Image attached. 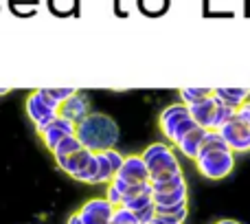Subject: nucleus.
I'll return each mask as SVG.
<instances>
[{"mask_svg": "<svg viewBox=\"0 0 250 224\" xmlns=\"http://www.w3.org/2000/svg\"><path fill=\"white\" fill-rule=\"evenodd\" d=\"M24 110H26V116H29V121L33 123L38 134H42L44 130L60 116V106L48 99L42 88L29 92V97H26V101H24Z\"/></svg>", "mask_w": 250, "mask_h": 224, "instance_id": "obj_5", "label": "nucleus"}, {"mask_svg": "<svg viewBox=\"0 0 250 224\" xmlns=\"http://www.w3.org/2000/svg\"><path fill=\"white\" fill-rule=\"evenodd\" d=\"M207 132H208V130H204V128H200V125H198V128H193L191 132H187L185 136H182L173 147H176V150L180 152L185 158L195 160V156L200 154V147H202Z\"/></svg>", "mask_w": 250, "mask_h": 224, "instance_id": "obj_11", "label": "nucleus"}, {"mask_svg": "<svg viewBox=\"0 0 250 224\" xmlns=\"http://www.w3.org/2000/svg\"><path fill=\"white\" fill-rule=\"evenodd\" d=\"M119 134L121 132H119L117 121H114L110 114H104V112H90L82 123H77V132H75V136L79 138V143H82L86 150L99 154V152L117 147Z\"/></svg>", "mask_w": 250, "mask_h": 224, "instance_id": "obj_2", "label": "nucleus"}, {"mask_svg": "<svg viewBox=\"0 0 250 224\" xmlns=\"http://www.w3.org/2000/svg\"><path fill=\"white\" fill-rule=\"evenodd\" d=\"M154 194V191H151ZM154 204L156 209H169V207H185L189 204V185H182L171 191H160L154 194Z\"/></svg>", "mask_w": 250, "mask_h": 224, "instance_id": "obj_12", "label": "nucleus"}, {"mask_svg": "<svg viewBox=\"0 0 250 224\" xmlns=\"http://www.w3.org/2000/svg\"><path fill=\"white\" fill-rule=\"evenodd\" d=\"M213 90H207V88H182L180 90V101L187 106L191 104H198V101L207 99V97H211Z\"/></svg>", "mask_w": 250, "mask_h": 224, "instance_id": "obj_16", "label": "nucleus"}, {"mask_svg": "<svg viewBox=\"0 0 250 224\" xmlns=\"http://www.w3.org/2000/svg\"><path fill=\"white\" fill-rule=\"evenodd\" d=\"M75 132H77V125L70 123V121L64 119V116H57V119L53 121V123L48 125V128L44 130L42 134H40V138H42L44 147L53 152L62 141H64V138L75 136Z\"/></svg>", "mask_w": 250, "mask_h": 224, "instance_id": "obj_9", "label": "nucleus"}, {"mask_svg": "<svg viewBox=\"0 0 250 224\" xmlns=\"http://www.w3.org/2000/svg\"><path fill=\"white\" fill-rule=\"evenodd\" d=\"M112 224H141V222H138L136 213L129 211L127 207H117L114 218H112Z\"/></svg>", "mask_w": 250, "mask_h": 224, "instance_id": "obj_19", "label": "nucleus"}, {"mask_svg": "<svg viewBox=\"0 0 250 224\" xmlns=\"http://www.w3.org/2000/svg\"><path fill=\"white\" fill-rule=\"evenodd\" d=\"M82 143H79V138L77 136H68V138H64V141L60 143V145L55 147V150L51 152L53 154V160L55 158H66V156H70V154H75V152H79L82 150Z\"/></svg>", "mask_w": 250, "mask_h": 224, "instance_id": "obj_15", "label": "nucleus"}, {"mask_svg": "<svg viewBox=\"0 0 250 224\" xmlns=\"http://www.w3.org/2000/svg\"><path fill=\"white\" fill-rule=\"evenodd\" d=\"M105 200L108 202H112L114 207H123V198H121V191L114 187V182H110V185H105Z\"/></svg>", "mask_w": 250, "mask_h": 224, "instance_id": "obj_20", "label": "nucleus"}, {"mask_svg": "<svg viewBox=\"0 0 250 224\" xmlns=\"http://www.w3.org/2000/svg\"><path fill=\"white\" fill-rule=\"evenodd\" d=\"M217 132H220V136L226 141V145L233 150L235 156L248 154L250 152V125L237 114V112H235Z\"/></svg>", "mask_w": 250, "mask_h": 224, "instance_id": "obj_6", "label": "nucleus"}, {"mask_svg": "<svg viewBox=\"0 0 250 224\" xmlns=\"http://www.w3.org/2000/svg\"><path fill=\"white\" fill-rule=\"evenodd\" d=\"M182 185H187V180H185V172H182V174H176V176L163 178V180H151V191H154V194H160V191L178 189V187H182Z\"/></svg>", "mask_w": 250, "mask_h": 224, "instance_id": "obj_14", "label": "nucleus"}, {"mask_svg": "<svg viewBox=\"0 0 250 224\" xmlns=\"http://www.w3.org/2000/svg\"><path fill=\"white\" fill-rule=\"evenodd\" d=\"M193 128H198V123L193 121L189 112V106L176 101V104H169L167 108H163L158 112V130L163 134V138L171 145H176L187 132H191Z\"/></svg>", "mask_w": 250, "mask_h": 224, "instance_id": "obj_4", "label": "nucleus"}, {"mask_svg": "<svg viewBox=\"0 0 250 224\" xmlns=\"http://www.w3.org/2000/svg\"><path fill=\"white\" fill-rule=\"evenodd\" d=\"M237 114H239V116H242V119H244V121H246V123L250 125V99H248V101H246V104H244V106H242V108H239V110H237Z\"/></svg>", "mask_w": 250, "mask_h": 224, "instance_id": "obj_23", "label": "nucleus"}, {"mask_svg": "<svg viewBox=\"0 0 250 224\" xmlns=\"http://www.w3.org/2000/svg\"><path fill=\"white\" fill-rule=\"evenodd\" d=\"M151 224H185V222L173 220V218H165V216H158V213H156V218L151 220Z\"/></svg>", "mask_w": 250, "mask_h": 224, "instance_id": "obj_22", "label": "nucleus"}, {"mask_svg": "<svg viewBox=\"0 0 250 224\" xmlns=\"http://www.w3.org/2000/svg\"><path fill=\"white\" fill-rule=\"evenodd\" d=\"M117 180L125 182V185H145V182H149V169H147L141 154L125 156L121 172L117 174Z\"/></svg>", "mask_w": 250, "mask_h": 224, "instance_id": "obj_8", "label": "nucleus"}, {"mask_svg": "<svg viewBox=\"0 0 250 224\" xmlns=\"http://www.w3.org/2000/svg\"><path fill=\"white\" fill-rule=\"evenodd\" d=\"M215 97L222 104L229 106V108L239 110L250 99V90L248 88H237V90L235 88H220V90H215Z\"/></svg>", "mask_w": 250, "mask_h": 224, "instance_id": "obj_13", "label": "nucleus"}, {"mask_svg": "<svg viewBox=\"0 0 250 224\" xmlns=\"http://www.w3.org/2000/svg\"><path fill=\"white\" fill-rule=\"evenodd\" d=\"M151 204H154V194H151V191H147V194H141V196H136V198L127 200L123 207H127L129 211L138 213V211H143V209L151 207Z\"/></svg>", "mask_w": 250, "mask_h": 224, "instance_id": "obj_17", "label": "nucleus"}, {"mask_svg": "<svg viewBox=\"0 0 250 224\" xmlns=\"http://www.w3.org/2000/svg\"><path fill=\"white\" fill-rule=\"evenodd\" d=\"M66 224H83V220L79 218V213L75 211V213H70V216H68V220H66Z\"/></svg>", "mask_w": 250, "mask_h": 224, "instance_id": "obj_24", "label": "nucleus"}, {"mask_svg": "<svg viewBox=\"0 0 250 224\" xmlns=\"http://www.w3.org/2000/svg\"><path fill=\"white\" fill-rule=\"evenodd\" d=\"M114 211H117V207H114L112 202H108L105 196H97V198L86 200V202L77 209L83 224H112Z\"/></svg>", "mask_w": 250, "mask_h": 224, "instance_id": "obj_7", "label": "nucleus"}, {"mask_svg": "<svg viewBox=\"0 0 250 224\" xmlns=\"http://www.w3.org/2000/svg\"><path fill=\"white\" fill-rule=\"evenodd\" d=\"M73 7H75V0H51V9L55 13H62V16L73 11Z\"/></svg>", "mask_w": 250, "mask_h": 224, "instance_id": "obj_21", "label": "nucleus"}, {"mask_svg": "<svg viewBox=\"0 0 250 224\" xmlns=\"http://www.w3.org/2000/svg\"><path fill=\"white\" fill-rule=\"evenodd\" d=\"M9 92V88H0V97H4Z\"/></svg>", "mask_w": 250, "mask_h": 224, "instance_id": "obj_26", "label": "nucleus"}, {"mask_svg": "<svg viewBox=\"0 0 250 224\" xmlns=\"http://www.w3.org/2000/svg\"><path fill=\"white\" fill-rule=\"evenodd\" d=\"M213 224H242V222H237V220H217Z\"/></svg>", "mask_w": 250, "mask_h": 224, "instance_id": "obj_25", "label": "nucleus"}, {"mask_svg": "<svg viewBox=\"0 0 250 224\" xmlns=\"http://www.w3.org/2000/svg\"><path fill=\"white\" fill-rule=\"evenodd\" d=\"M141 156H143V160H145L147 169H149V182L182 174V165H180V160H178L176 147L167 141L149 143V145L141 152Z\"/></svg>", "mask_w": 250, "mask_h": 224, "instance_id": "obj_3", "label": "nucleus"}, {"mask_svg": "<svg viewBox=\"0 0 250 224\" xmlns=\"http://www.w3.org/2000/svg\"><path fill=\"white\" fill-rule=\"evenodd\" d=\"M90 112H92L90 110V99H88V95H83L82 90H77L73 97H68V99L60 106V116L68 119L70 123H75V125L82 123Z\"/></svg>", "mask_w": 250, "mask_h": 224, "instance_id": "obj_10", "label": "nucleus"}, {"mask_svg": "<svg viewBox=\"0 0 250 224\" xmlns=\"http://www.w3.org/2000/svg\"><path fill=\"white\" fill-rule=\"evenodd\" d=\"M235 158L226 141L220 136V132H213L208 130L204 143L200 147V154L195 156L193 165L198 169V174L207 180H224L226 176H230L235 169Z\"/></svg>", "mask_w": 250, "mask_h": 224, "instance_id": "obj_1", "label": "nucleus"}, {"mask_svg": "<svg viewBox=\"0 0 250 224\" xmlns=\"http://www.w3.org/2000/svg\"><path fill=\"white\" fill-rule=\"evenodd\" d=\"M42 90L51 101H55L57 106H62L68 97H73L75 92H77V88H42Z\"/></svg>", "mask_w": 250, "mask_h": 224, "instance_id": "obj_18", "label": "nucleus"}]
</instances>
